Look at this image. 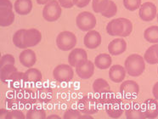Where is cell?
<instances>
[{"instance_id":"cell-18","label":"cell","mask_w":158,"mask_h":119,"mask_svg":"<svg viewBox=\"0 0 158 119\" xmlns=\"http://www.w3.org/2000/svg\"><path fill=\"white\" fill-rule=\"evenodd\" d=\"M127 49V43L123 38H116L108 45V51L111 55H119Z\"/></svg>"},{"instance_id":"cell-33","label":"cell","mask_w":158,"mask_h":119,"mask_svg":"<svg viewBox=\"0 0 158 119\" xmlns=\"http://www.w3.org/2000/svg\"><path fill=\"white\" fill-rule=\"evenodd\" d=\"M117 7L116 5V3H114L113 1H110L109 0L108 4L106 7V9L103 10V12L101 13V15L104 17H106V18H110V17H113L114 15H117Z\"/></svg>"},{"instance_id":"cell-35","label":"cell","mask_w":158,"mask_h":119,"mask_svg":"<svg viewBox=\"0 0 158 119\" xmlns=\"http://www.w3.org/2000/svg\"><path fill=\"white\" fill-rule=\"evenodd\" d=\"M65 119H83V118H93L92 117L83 116L77 110H67L64 114Z\"/></svg>"},{"instance_id":"cell-29","label":"cell","mask_w":158,"mask_h":119,"mask_svg":"<svg viewBox=\"0 0 158 119\" xmlns=\"http://www.w3.org/2000/svg\"><path fill=\"white\" fill-rule=\"evenodd\" d=\"M53 97V91L49 88H38L37 91V99L42 103H48Z\"/></svg>"},{"instance_id":"cell-21","label":"cell","mask_w":158,"mask_h":119,"mask_svg":"<svg viewBox=\"0 0 158 119\" xmlns=\"http://www.w3.org/2000/svg\"><path fill=\"white\" fill-rule=\"evenodd\" d=\"M144 114L146 118H156L158 116V102L156 100L149 99L144 102Z\"/></svg>"},{"instance_id":"cell-25","label":"cell","mask_w":158,"mask_h":119,"mask_svg":"<svg viewBox=\"0 0 158 119\" xmlns=\"http://www.w3.org/2000/svg\"><path fill=\"white\" fill-rule=\"evenodd\" d=\"M0 118L1 119H25L26 116L23 112L20 110L12 109L10 111H8L6 109L0 110Z\"/></svg>"},{"instance_id":"cell-5","label":"cell","mask_w":158,"mask_h":119,"mask_svg":"<svg viewBox=\"0 0 158 119\" xmlns=\"http://www.w3.org/2000/svg\"><path fill=\"white\" fill-rule=\"evenodd\" d=\"M57 47L63 51L71 50L77 44V37L71 32H61L56 38Z\"/></svg>"},{"instance_id":"cell-17","label":"cell","mask_w":158,"mask_h":119,"mask_svg":"<svg viewBox=\"0 0 158 119\" xmlns=\"http://www.w3.org/2000/svg\"><path fill=\"white\" fill-rule=\"evenodd\" d=\"M87 60L88 54L83 49H74L68 55V62L72 67H76L79 63Z\"/></svg>"},{"instance_id":"cell-4","label":"cell","mask_w":158,"mask_h":119,"mask_svg":"<svg viewBox=\"0 0 158 119\" xmlns=\"http://www.w3.org/2000/svg\"><path fill=\"white\" fill-rule=\"evenodd\" d=\"M12 8L10 0H0V26L2 27H9L14 22L15 14Z\"/></svg>"},{"instance_id":"cell-43","label":"cell","mask_w":158,"mask_h":119,"mask_svg":"<svg viewBox=\"0 0 158 119\" xmlns=\"http://www.w3.org/2000/svg\"><path fill=\"white\" fill-rule=\"evenodd\" d=\"M48 119H52V118H57V119H60V117H59V116H56V115H52L50 117H47Z\"/></svg>"},{"instance_id":"cell-32","label":"cell","mask_w":158,"mask_h":119,"mask_svg":"<svg viewBox=\"0 0 158 119\" xmlns=\"http://www.w3.org/2000/svg\"><path fill=\"white\" fill-rule=\"evenodd\" d=\"M26 32V29L18 30L13 36V43L15 46L19 49H26L27 46L24 42V34Z\"/></svg>"},{"instance_id":"cell-24","label":"cell","mask_w":158,"mask_h":119,"mask_svg":"<svg viewBox=\"0 0 158 119\" xmlns=\"http://www.w3.org/2000/svg\"><path fill=\"white\" fill-rule=\"evenodd\" d=\"M111 57L110 54H100L95 57L94 60V65L95 66L100 69V70H106L107 68H110L111 66Z\"/></svg>"},{"instance_id":"cell-34","label":"cell","mask_w":158,"mask_h":119,"mask_svg":"<svg viewBox=\"0 0 158 119\" xmlns=\"http://www.w3.org/2000/svg\"><path fill=\"white\" fill-rule=\"evenodd\" d=\"M26 118L27 119H45L46 112L43 109H31L28 111Z\"/></svg>"},{"instance_id":"cell-36","label":"cell","mask_w":158,"mask_h":119,"mask_svg":"<svg viewBox=\"0 0 158 119\" xmlns=\"http://www.w3.org/2000/svg\"><path fill=\"white\" fill-rule=\"evenodd\" d=\"M109 0H93L92 6L93 10L95 13H102L103 10L106 9V7L108 4Z\"/></svg>"},{"instance_id":"cell-28","label":"cell","mask_w":158,"mask_h":119,"mask_svg":"<svg viewBox=\"0 0 158 119\" xmlns=\"http://www.w3.org/2000/svg\"><path fill=\"white\" fill-rule=\"evenodd\" d=\"M145 40L151 44H158V27L152 26L148 27L144 32Z\"/></svg>"},{"instance_id":"cell-7","label":"cell","mask_w":158,"mask_h":119,"mask_svg":"<svg viewBox=\"0 0 158 119\" xmlns=\"http://www.w3.org/2000/svg\"><path fill=\"white\" fill-rule=\"evenodd\" d=\"M98 103L96 98H94L90 95H84L78 102L79 111L88 115L95 114L99 111Z\"/></svg>"},{"instance_id":"cell-20","label":"cell","mask_w":158,"mask_h":119,"mask_svg":"<svg viewBox=\"0 0 158 119\" xmlns=\"http://www.w3.org/2000/svg\"><path fill=\"white\" fill-rule=\"evenodd\" d=\"M20 61L25 67L31 68L37 61V57L34 51L31 49H25L20 54Z\"/></svg>"},{"instance_id":"cell-23","label":"cell","mask_w":158,"mask_h":119,"mask_svg":"<svg viewBox=\"0 0 158 119\" xmlns=\"http://www.w3.org/2000/svg\"><path fill=\"white\" fill-rule=\"evenodd\" d=\"M17 68L15 66V65L8 64L4 66L3 67H1L0 71V79L2 83H6L10 81L12 77L14 76L15 72H17Z\"/></svg>"},{"instance_id":"cell-16","label":"cell","mask_w":158,"mask_h":119,"mask_svg":"<svg viewBox=\"0 0 158 119\" xmlns=\"http://www.w3.org/2000/svg\"><path fill=\"white\" fill-rule=\"evenodd\" d=\"M83 44L88 49H96L101 44V36L97 31H89L84 37Z\"/></svg>"},{"instance_id":"cell-9","label":"cell","mask_w":158,"mask_h":119,"mask_svg":"<svg viewBox=\"0 0 158 119\" xmlns=\"http://www.w3.org/2000/svg\"><path fill=\"white\" fill-rule=\"evenodd\" d=\"M61 8L57 0H50L44 8L43 16L47 21H55L60 17Z\"/></svg>"},{"instance_id":"cell-46","label":"cell","mask_w":158,"mask_h":119,"mask_svg":"<svg viewBox=\"0 0 158 119\" xmlns=\"http://www.w3.org/2000/svg\"><path fill=\"white\" fill-rule=\"evenodd\" d=\"M157 72H158V69H157Z\"/></svg>"},{"instance_id":"cell-40","label":"cell","mask_w":158,"mask_h":119,"mask_svg":"<svg viewBox=\"0 0 158 119\" xmlns=\"http://www.w3.org/2000/svg\"><path fill=\"white\" fill-rule=\"evenodd\" d=\"M91 0H73L74 4L78 8H84L90 3Z\"/></svg>"},{"instance_id":"cell-42","label":"cell","mask_w":158,"mask_h":119,"mask_svg":"<svg viewBox=\"0 0 158 119\" xmlns=\"http://www.w3.org/2000/svg\"><path fill=\"white\" fill-rule=\"evenodd\" d=\"M50 0H37L38 4H47Z\"/></svg>"},{"instance_id":"cell-15","label":"cell","mask_w":158,"mask_h":119,"mask_svg":"<svg viewBox=\"0 0 158 119\" xmlns=\"http://www.w3.org/2000/svg\"><path fill=\"white\" fill-rule=\"evenodd\" d=\"M41 40L42 34L38 30L35 28L26 30L24 34V42L27 48L34 47L37 44H39Z\"/></svg>"},{"instance_id":"cell-41","label":"cell","mask_w":158,"mask_h":119,"mask_svg":"<svg viewBox=\"0 0 158 119\" xmlns=\"http://www.w3.org/2000/svg\"><path fill=\"white\" fill-rule=\"evenodd\" d=\"M152 94H153V96L154 98L158 100V82L156 83L155 85L153 86V88H152Z\"/></svg>"},{"instance_id":"cell-37","label":"cell","mask_w":158,"mask_h":119,"mask_svg":"<svg viewBox=\"0 0 158 119\" xmlns=\"http://www.w3.org/2000/svg\"><path fill=\"white\" fill-rule=\"evenodd\" d=\"M123 5L127 10L134 11L141 6V0H123Z\"/></svg>"},{"instance_id":"cell-39","label":"cell","mask_w":158,"mask_h":119,"mask_svg":"<svg viewBox=\"0 0 158 119\" xmlns=\"http://www.w3.org/2000/svg\"><path fill=\"white\" fill-rule=\"evenodd\" d=\"M58 1L61 7H64L65 9H70L74 5L73 0H58Z\"/></svg>"},{"instance_id":"cell-45","label":"cell","mask_w":158,"mask_h":119,"mask_svg":"<svg viewBox=\"0 0 158 119\" xmlns=\"http://www.w3.org/2000/svg\"><path fill=\"white\" fill-rule=\"evenodd\" d=\"M157 22H158V14H157Z\"/></svg>"},{"instance_id":"cell-22","label":"cell","mask_w":158,"mask_h":119,"mask_svg":"<svg viewBox=\"0 0 158 119\" xmlns=\"http://www.w3.org/2000/svg\"><path fill=\"white\" fill-rule=\"evenodd\" d=\"M14 8L17 14L21 15H27L32 10L31 0H16Z\"/></svg>"},{"instance_id":"cell-19","label":"cell","mask_w":158,"mask_h":119,"mask_svg":"<svg viewBox=\"0 0 158 119\" xmlns=\"http://www.w3.org/2000/svg\"><path fill=\"white\" fill-rule=\"evenodd\" d=\"M126 76V69L121 65H114L110 68L109 71V78L114 83H121L123 82Z\"/></svg>"},{"instance_id":"cell-27","label":"cell","mask_w":158,"mask_h":119,"mask_svg":"<svg viewBox=\"0 0 158 119\" xmlns=\"http://www.w3.org/2000/svg\"><path fill=\"white\" fill-rule=\"evenodd\" d=\"M26 82L24 81V73L17 71L14 74L12 78L10 81V87L13 88L14 90L21 89L24 87V83Z\"/></svg>"},{"instance_id":"cell-2","label":"cell","mask_w":158,"mask_h":119,"mask_svg":"<svg viewBox=\"0 0 158 119\" xmlns=\"http://www.w3.org/2000/svg\"><path fill=\"white\" fill-rule=\"evenodd\" d=\"M93 89L95 94V98L100 104H106L110 101L115 97L110 90L109 83L103 78H98L93 83Z\"/></svg>"},{"instance_id":"cell-3","label":"cell","mask_w":158,"mask_h":119,"mask_svg":"<svg viewBox=\"0 0 158 119\" xmlns=\"http://www.w3.org/2000/svg\"><path fill=\"white\" fill-rule=\"evenodd\" d=\"M145 63L142 56L134 54L129 55L125 61V69L131 77H139L144 71Z\"/></svg>"},{"instance_id":"cell-10","label":"cell","mask_w":158,"mask_h":119,"mask_svg":"<svg viewBox=\"0 0 158 119\" xmlns=\"http://www.w3.org/2000/svg\"><path fill=\"white\" fill-rule=\"evenodd\" d=\"M53 76L55 80L59 83H66L70 82L73 78L74 72L71 66L61 64L57 66L54 69Z\"/></svg>"},{"instance_id":"cell-12","label":"cell","mask_w":158,"mask_h":119,"mask_svg":"<svg viewBox=\"0 0 158 119\" xmlns=\"http://www.w3.org/2000/svg\"><path fill=\"white\" fill-rule=\"evenodd\" d=\"M106 112L110 117L112 118H118L123 113V107L122 105V100L120 99L114 97L110 101L106 104Z\"/></svg>"},{"instance_id":"cell-13","label":"cell","mask_w":158,"mask_h":119,"mask_svg":"<svg viewBox=\"0 0 158 119\" xmlns=\"http://www.w3.org/2000/svg\"><path fill=\"white\" fill-rule=\"evenodd\" d=\"M76 71L79 78L82 79H89L94 75V65L92 61H84L76 66Z\"/></svg>"},{"instance_id":"cell-31","label":"cell","mask_w":158,"mask_h":119,"mask_svg":"<svg viewBox=\"0 0 158 119\" xmlns=\"http://www.w3.org/2000/svg\"><path fill=\"white\" fill-rule=\"evenodd\" d=\"M144 59L148 64H157L158 58L156 56V45H152L151 47L149 48L147 50L145 51Z\"/></svg>"},{"instance_id":"cell-44","label":"cell","mask_w":158,"mask_h":119,"mask_svg":"<svg viewBox=\"0 0 158 119\" xmlns=\"http://www.w3.org/2000/svg\"><path fill=\"white\" fill-rule=\"evenodd\" d=\"M156 56L158 58V44H156Z\"/></svg>"},{"instance_id":"cell-8","label":"cell","mask_w":158,"mask_h":119,"mask_svg":"<svg viewBox=\"0 0 158 119\" xmlns=\"http://www.w3.org/2000/svg\"><path fill=\"white\" fill-rule=\"evenodd\" d=\"M12 96L11 98H14L17 100L18 103H21L22 105H28L34 103L38 99L35 93L29 88H21L17 90H14L13 93H10ZM10 97V96H9Z\"/></svg>"},{"instance_id":"cell-26","label":"cell","mask_w":158,"mask_h":119,"mask_svg":"<svg viewBox=\"0 0 158 119\" xmlns=\"http://www.w3.org/2000/svg\"><path fill=\"white\" fill-rule=\"evenodd\" d=\"M42 80L41 71L35 69V68H29L27 71L24 72V81L26 83H38Z\"/></svg>"},{"instance_id":"cell-38","label":"cell","mask_w":158,"mask_h":119,"mask_svg":"<svg viewBox=\"0 0 158 119\" xmlns=\"http://www.w3.org/2000/svg\"><path fill=\"white\" fill-rule=\"evenodd\" d=\"M15 58L13 55L11 54H4L1 57V60H0V68L3 67L4 66L8 64L10 65H15Z\"/></svg>"},{"instance_id":"cell-11","label":"cell","mask_w":158,"mask_h":119,"mask_svg":"<svg viewBox=\"0 0 158 119\" xmlns=\"http://www.w3.org/2000/svg\"><path fill=\"white\" fill-rule=\"evenodd\" d=\"M139 92V86L136 82L127 80L123 82L120 86V93L126 100H133L137 97Z\"/></svg>"},{"instance_id":"cell-14","label":"cell","mask_w":158,"mask_h":119,"mask_svg":"<svg viewBox=\"0 0 158 119\" xmlns=\"http://www.w3.org/2000/svg\"><path fill=\"white\" fill-rule=\"evenodd\" d=\"M139 17L144 21L154 20L156 15V7L151 2H146L139 7Z\"/></svg>"},{"instance_id":"cell-1","label":"cell","mask_w":158,"mask_h":119,"mask_svg":"<svg viewBox=\"0 0 158 119\" xmlns=\"http://www.w3.org/2000/svg\"><path fill=\"white\" fill-rule=\"evenodd\" d=\"M133 31V24L126 18H118L110 20L106 26L107 33L110 36L128 37Z\"/></svg>"},{"instance_id":"cell-6","label":"cell","mask_w":158,"mask_h":119,"mask_svg":"<svg viewBox=\"0 0 158 119\" xmlns=\"http://www.w3.org/2000/svg\"><path fill=\"white\" fill-rule=\"evenodd\" d=\"M77 27L83 32H89L96 26V18L89 11L81 12L76 19Z\"/></svg>"},{"instance_id":"cell-30","label":"cell","mask_w":158,"mask_h":119,"mask_svg":"<svg viewBox=\"0 0 158 119\" xmlns=\"http://www.w3.org/2000/svg\"><path fill=\"white\" fill-rule=\"evenodd\" d=\"M125 115L127 119H144L146 118L144 111L138 107H130L125 112Z\"/></svg>"}]
</instances>
